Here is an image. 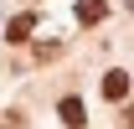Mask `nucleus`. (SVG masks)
<instances>
[{"label": "nucleus", "mask_w": 134, "mask_h": 129, "mask_svg": "<svg viewBox=\"0 0 134 129\" xmlns=\"http://www.w3.org/2000/svg\"><path fill=\"white\" fill-rule=\"evenodd\" d=\"M103 98H108V103H119V98H129V72H103Z\"/></svg>", "instance_id": "1"}, {"label": "nucleus", "mask_w": 134, "mask_h": 129, "mask_svg": "<svg viewBox=\"0 0 134 129\" xmlns=\"http://www.w3.org/2000/svg\"><path fill=\"white\" fill-rule=\"evenodd\" d=\"M31 26H36V16H31V10L10 16V26H5V41H16V47H21V41H31Z\"/></svg>", "instance_id": "2"}, {"label": "nucleus", "mask_w": 134, "mask_h": 129, "mask_svg": "<svg viewBox=\"0 0 134 129\" xmlns=\"http://www.w3.org/2000/svg\"><path fill=\"white\" fill-rule=\"evenodd\" d=\"M103 16H108V0H77V21L83 26H98Z\"/></svg>", "instance_id": "3"}, {"label": "nucleus", "mask_w": 134, "mask_h": 129, "mask_svg": "<svg viewBox=\"0 0 134 129\" xmlns=\"http://www.w3.org/2000/svg\"><path fill=\"white\" fill-rule=\"evenodd\" d=\"M57 114H62V124H72V129H83V124H88L83 98H62V109H57Z\"/></svg>", "instance_id": "4"}, {"label": "nucleus", "mask_w": 134, "mask_h": 129, "mask_svg": "<svg viewBox=\"0 0 134 129\" xmlns=\"http://www.w3.org/2000/svg\"><path fill=\"white\" fill-rule=\"evenodd\" d=\"M124 129H134V109H124Z\"/></svg>", "instance_id": "5"}]
</instances>
